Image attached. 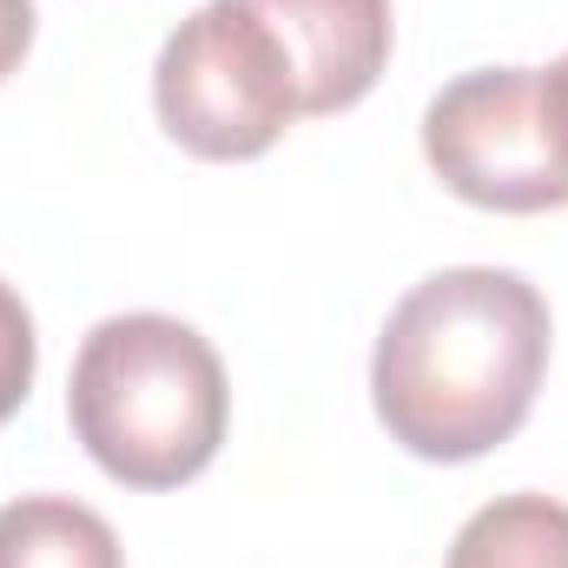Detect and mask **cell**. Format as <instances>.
<instances>
[{
    "label": "cell",
    "instance_id": "cell-1",
    "mask_svg": "<svg viewBox=\"0 0 568 568\" xmlns=\"http://www.w3.org/2000/svg\"><path fill=\"white\" fill-rule=\"evenodd\" d=\"M549 304L523 272L456 265L410 284L371 351V404L424 463H476L529 424L549 371Z\"/></svg>",
    "mask_w": 568,
    "mask_h": 568
},
{
    "label": "cell",
    "instance_id": "cell-2",
    "mask_svg": "<svg viewBox=\"0 0 568 568\" xmlns=\"http://www.w3.org/2000/svg\"><path fill=\"white\" fill-rule=\"evenodd\" d=\"M225 417L232 390L219 351L165 311L93 324L67 377V424L126 489H179L212 469Z\"/></svg>",
    "mask_w": 568,
    "mask_h": 568
},
{
    "label": "cell",
    "instance_id": "cell-3",
    "mask_svg": "<svg viewBox=\"0 0 568 568\" xmlns=\"http://www.w3.org/2000/svg\"><path fill=\"white\" fill-rule=\"evenodd\" d=\"M152 106L192 159H258L304 113L291 53L245 0H205L165 33Z\"/></svg>",
    "mask_w": 568,
    "mask_h": 568
},
{
    "label": "cell",
    "instance_id": "cell-4",
    "mask_svg": "<svg viewBox=\"0 0 568 568\" xmlns=\"http://www.w3.org/2000/svg\"><path fill=\"white\" fill-rule=\"evenodd\" d=\"M429 172L483 212H562L568 126L549 67H476L424 106Z\"/></svg>",
    "mask_w": 568,
    "mask_h": 568
},
{
    "label": "cell",
    "instance_id": "cell-5",
    "mask_svg": "<svg viewBox=\"0 0 568 568\" xmlns=\"http://www.w3.org/2000/svg\"><path fill=\"white\" fill-rule=\"evenodd\" d=\"M291 53L297 100L311 120L357 106L390 67V0H245Z\"/></svg>",
    "mask_w": 568,
    "mask_h": 568
},
{
    "label": "cell",
    "instance_id": "cell-6",
    "mask_svg": "<svg viewBox=\"0 0 568 568\" xmlns=\"http://www.w3.org/2000/svg\"><path fill=\"white\" fill-rule=\"evenodd\" d=\"M0 568H126L113 523L73 496L0 503Z\"/></svg>",
    "mask_w": 568,
    "mask_h": 568
},
{
    "label": "cell",
    "instance_id": "cell-7",
    "mask_svg": "<svg viewBox=\"0 0 568 568\" xmlns=\"http://www.w3.org/2000/svg\"><path fill=\"white\" fill-rule=\"evenodd\" d=\"M449 568H568V503L556 496H496L456 529Z\"/></svg>",
    "mask_w": 568,
    "mask_h": 568
},
{
    "label": "cell",
    "instance_id": "cell-8",
    "mask_svg": "<svg viewBox=\"0 0 568 568\" xmlns=\"http://www.w3.org/2000/svg\"><path fill=\"white\" fill-rule=\"evenodd\" d=\"M33 364H40V344H33V311L20 304V291L0 278V424L27 404L33 390Z\"/></svg>",
    "mask_w": 568,
    "mask_h": 568
},
{
    "label": "cell",
    "instance_id": "cell-9",
    "mask_svg": "<svg viewBox=\"0 0 568 568\" xmlns=\"http://www.w3.org/2000/svg\"><path fill=\"white\" fill-rule=\"evenodd\" d=\"M33 27H40L33 0H0V80L20 73V60H27V47H33Z\"/></svg>",
    "mask_w": 568,
    "mask_h": 568
},
{
    "label": "cell",
    "instance_id": "cell-10",
    "mask_svg": "<svg viewBox=\"0 0 568 568\" xmlns=\"http://www.w3.org/2000/svg\"><path fill=\"white\" fill-rule=\"evenodd\" d=\"M549 87H556V106H562V126H568V53L549 67Z\"/></svg>",
    "mask_w": 568,
    "mask_h": 568
}]
</instances>
